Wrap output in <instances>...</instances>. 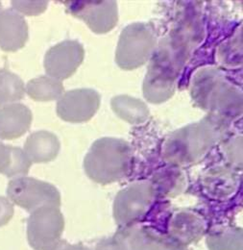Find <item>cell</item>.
I'll return each mask as SVG.
<instances>
[{
	"mask_svg": "<svg viewBox=\"0 0 243 250\" xmlns=\"http://www.w3.org/2000/svg\"><path fill=\"white\" fill-rule=\"evenodd\" d=\"M221 120L210 114L199 123L173 132L162 146L164 160L176 166L200 162L220 140L224 127Z\"/></svg>",
	"mask_w": 243,
	"mask_h": 250,
	"instance_id": "1",
	"label": "cell"
},
{
	"mask_svg": "<svg viewBox=\"0 0 243 250\" xmlns=\"http://www.w3.org/2000/svg\"><path fill=\"white\" fill-rule=\"evenodd\" d=\"M190 91L195 103L211 115L221 118L242 113V93L215 68L206 67L196 72Z\"/></svg>",
	"mask_w": 243,
	"mask_h": 250,
	"instance_id": "2",
	"label": "cell"
},
{
	"mask_svg": "<svg viewBox=\"0 0 243 250\" xmlns=\"http://www.w3.org/2000/svg\"><path fill=\"white\" fill-rule=\"evenodd\" d=\"M132 148L122 139L101 138L95 141L84 159L87 176L95 183L107 185L124 178L131 169Z\"/></svg>",
	"mask_w": 243,
	"mask_h": 250,
	"instance_id": "3",
	"label": "cell"
},
{
	"mask_svg": "<svg viewBox=\"0 0 243 250\" xmlns=\"http://www.w3.org/2000/svg\"><path fill=\"white\" fill-rule=\"evenodd\" d=\"M156 34L150 24L135 22L122 30L116 51V62L125 70L136 69L152 57Z\"/></svg>",
	"mask_w": 243,
	"mask_h": 250,
	"instance_id": "4",
	"label": "cell"
},
{
	"mask_svg": "<svg viewBox=\"0 0 243 250\" xmlns=\"http://www.w3.org/2000/svg\"><path fill=\"white\" fill-rule=\"evenodd\" d=\"M64 219L59 207L43 206L27 219V240L34 250H57L61 240Z\"/></svg>",
	"mask_w": 243,
	"mask_h": 250,
	"instance_id": "5",
	"label": "cell"
},
{
	"mask_svg": "<svg viewBox=\"0 0 243 250\" xmlns=\"http://www.w3.org/2000/svg\"><path fill=\"white\" fill-rule=\"evenodd\" d=\"M7 195L11 202L29 213L43 206H61V193L58 188L33 177L20 176L11 180Z\"/></svg>",
	"mask_w": 243,
	"mask_h": 250,
	"instance_id": "6",
	"label": "cell"
},
{
	"mask_svg": "<svg viewBox=\"0 0 243 250\" xmlns=\"http://www.w3.org/2000/svg\"><path fill=\"white\" fill-rule=\"evenodd\" d=\"M156 198L150 182L137 181L119 191L114 201V218L119 226H128L143 218Z\"/></svg>",
	"mask_w": 243,
	"mask_h": 250,
	"instance_id": "7",
	"label": "cell"
},
{
	"mask_svg": "<svg viewBox=\"0 0 243 250\" xmlns=\"http://www.w3.org/2000/svg\"><path fill=\"white\" fill-rule=\"evenodd\" d=\"M69 12L82 20L91 31L106 34L113 30L119 21L116 1H71L64 2Z\"/></svg>",
	"mask_w": 243,
	"mask_h": 250,
	"instance_id": "8",
	"label": "cell"
},
{
	"mask_svg": "<svg viewBox=\"0 0 243 250\" xmlns=\"http://www.w3.org/2000/svg\"><path fill=\"white\" fill-rule=\"evenodd\" d=\"M85 57L83 45L78 41L67 40L47 50L44 56V69L48 76L63 80L70 77Z\"/></svg>",
	"mask_w": 243,
	"mask_h": 250,
	"instance_id": "9",
	"label": "cell"
},
{
	"mask_svg": "<svg viewBox=\"0 0 243 250\" xmlns=\"http://www.w3.org/2000/svg\"><path fill=\"white\" fill-rule=\"evenodd\" d=\"M100 95L91 89L66 92L57 102V115L62 121L79 124L89 122L100 106Z\"/></svg>",
	"mask_w": 243,
	"mask_h": 250,
	"instance_id": "10",
	"label": "cell"
},
{
	"mask_svg": "<svg viewBox=\"0 0 243 250\" xmlns=\"http://www.w3.org/2000/svg\"><path fill=\"white\" fill-rule=\"evenodd\" d=\"M28 40V25L24 17L15 9L0 11V48L14 52L22 48Z\"/></svg>",
	"mask_w": 243,
	"mask_h": 250,
	"instance_id": "11",
	"label": "cell"
},
{
	"mask_svg": "<svg viewBox=\"0 0 243 250\" xmlns=\"http://www.w3.org/2000/svg\"><path fill=\"white\" fill-rule=\"evenodd\" d=\"M130 250H186V247L168 234H162L149 227L126 230Z\"/></svg>",
	"mask_w": 243,
	"mask_h": 250,
	"instance_id": "12",
	"label": "cell"
},
{
	"mask_svg": "<svg viewBox=\"0 0 243 250\" xmlns=\"http://www.w3.org/2000/svg\"><path fill=\"white\" fill-rule=\"evenodd\" d=\"M33 116L30 109L21 103H12L0 109V139L14 140L30 128Z\"/></svg>",
	"mask_w": 243,
	"mask_h": 250,
	"instance_id": "13",
	"label": "cell"
},
{
	"mask_svg": "<svg viewBox=\"0 0 243 250\" xmlns=\"http://www.w3.org/2000/svg\"><path fill=\"white\" fill-rule=\"evenodd\" d=\"M175 93L173 73L164 65L152 63L143 82L144 97L151 103L159 104L169 99Z\"/></svg>",
	"mask_w": 243,
	"mask_h": 250,
	"instance_id": "14",
	"label": "cell"
},
{
	"mask_svg": "<svg viewBox=\"0 0 243 250\" xmlns=\"http://www.w3.org/2000/svg\"><path fill=\"white\" fill-rule=\"evenodd\" d=\"M205 230V222L200 216L192 212H180L170 219L168 235L186 247L199 241Z\"/></svg>",
	"mask_w": 243,
	"mask_h": 250,
	"instance_id": "15",
	"label": "cell"
},
{
	"mask_svg": "<svg viewBox=\"0 0 243 250\" xmlns=\"http://www.w3.org/2000/svg\"><path fill=\"white\" fill-rule=\"evenodd\" d=\"M61 144L57 136L49 131H37L29 135L24 145V152L31 163H48L58 156Z\"/></svg>",
	"mask_w": 243,
	"mask_h": 250,
	"instance_id": "16",
	"label": "cell"
},
{
	"mask_svg": "<svg viewBox=\"0 0 243 250\" xmlns=\"http://www.w3.org/2000/svg\"><path fill=\"white\" fill-rule=\"evenodd\" d=\"M114 113L122 121L133 125L144 124L149 118V109L141 99L130 95H117L111 100Z\"/></svg>",
	"mask_w": 243,
	"mask_h": 250,
	"instance_id": "17",
	"label": "cell"
},
{
	"mask_svg": "<svg viewBox=\"0 0 243 250\" xmlns=\"http://www.w3.org/2000/svg\"><path fill=\"white\" fill-rule=\"evenodd\" d=\"M32 163L24 150L0 142V173L7 177L25 176Z\"/></svg>",
	"mask_w": 243,
	"mask_h": 250,
	"instance_id": "18",
	"label": "cell"
},
{
	"mask_svg": "<svg viewBox=\"0 0 243 250\" xmlns=\"http://www.w3.org/2000/svg\"><path fill=\"white\" fill-rule=\"evenodd\" d=\"M63 85L61 80L42 75L30 80L25 92L36 101H52L59 99L63 93Z\"/></svg>",
	"mask_w": 243,
	"mask_h": 250,
	"instance_id": "19",
	"label": "cell"
},
{
	"mask_svg": "<svg viewBox=\"0 0 243 250\" xmlns=\"http://www.w3.org/2000/svg\"><path fill=\"white\" fill-rule=\"evenodd\" d=\"M25 87L20 76L12 71L0 69V107L15 103L23 98Z\"/></svg>",
	"mask_w": 243,
	"mask_h": 250,
	"instance_id": "20",
	"label": "cell"
},
{
	"mask_svg": "<svg viewBox=\"0 0 243 250\" xmlns=\"http://www.w3.org/2000/svg\"><path fill=\"white\" fill-rule=\"evenodd\" d=\"M207 247L210 250H243V229L228 227L208 235Z\"/></svg>",
	"mask_w": 243,
	"mask_h": 250,
	"instance_id": "21",
	"label": "cell"
},
{
	"mask_svg": "<svg viewBox=\"0 0 243 250\" xmlns=\"http://www.w3.org/2000/svg\"><path fill=\"white\" fill-rule=\"evenodd\" d=\"M13 9L20 15L38 16L42 14L48 5L47 1H12Z\"/></svg>",
	"mask_w": 243,
	"mask_h": 250,
	"instance_id": "22",
	"label": "cell"
},
{
	"mask_svg": "<svg viewBox=\"0 0 243 250\" xmlns=\"http://www.w3.org/2000/svg\"><path fill=\"white\" fill-rule=\"evenodd\" d=\"M95 250H130L126 232L123 231L113 237L101 240L97 244Z\"/></svg>",
	"mask_w": 243,
	"mask_h": 250,
	"instance_id": "23",
	"label": "cell"
},
{
	"mask_svg": "<svg viewBox=\"0 0 243 250\" xmlns=\"http://www.w3.org/2000/svg\"><path fill=\"white\" fill-rule=\"evenodd\" d=\"M242 137H238L237 139L232 140L227 147H226V154L228 159L236 165L242 166V158H243V144H242Z\"/></svg>",
	"mask_w": 243,
	"mask_h": 250,
	"instance_id": "24",
	"label": "cell"
},
{
	"mask_svg": "<svg viewBox=\"0 0 243 250\" xmlns=\"http://www.w3.org/2000/svg\"><path fill=\"white\" fill-rule=\"evenodd\" d=\"M14 216V204L6 197L0 196V227L9 223Z\"/></svg>",
	"mask_w": 243,
	"mask_h": 250,
	"instance_id": "25",
	"label": "cell"
},
{
	"mask_svg": "<svg viewBox=\"0 0 243 250\" xmlns=\"http://www.w3.org/2000/svg\"><path fill=\"white\" fill-rule=\"evenodd\" d=\"M57 250H91L90 248L83 245H66L62 244Z\"/></svg>",
	"mask_w": 243,
	"mask_h": 250,
	"instance_id": "26",
	"label": "cell"
},
{
	"mask_svg": "<svg viewBox=\"0 0 243 250\" xmlns=\"http://www.w3.org/2000/svg\"><path fill=\"white\" fill-rule=\"evenodd\" d=\"M1 8H2V5H1V2H0V11H1Z\"/></svg>",
	"mask_w": 243,
	"mask_h": 250,
	"instance_id": "27",
	"label": "cell"
}]
</instances>
